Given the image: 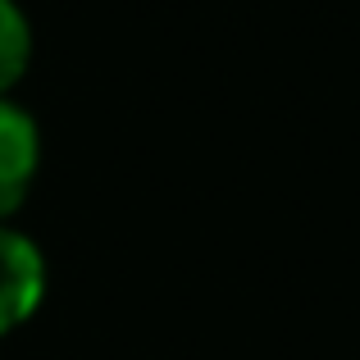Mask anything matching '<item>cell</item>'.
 I'll use <instances>...</instances> for the list:
<instances>
[{
	"label": "cell",
	"mask_w": 360,
	"mask_h": 360,
	"mask_svg": "<svg viewBox=\"0 0 360 360\" xmlns=\"http://www.w3.org/2000/svg\"><path fill=\"white\" fill-rule=\"evenodd\" d=\"M51 292L46 251L14 224H0V338L18 333Z\"/></svg>",
	"instance_id": "1"
},
{
	"label": "cell",
	"mask_w": 360,
	"mask_h": 360,
	"mask_svg": "<svg viewBox=\"0 0 360 360\" xmlns=\"http://www.w3.org/2000/svg\"><path fill=\"white\" fill-rule=\"evenodd\" d=\"M41 174V128L14 96H0V224H9Z\"/></svg>",
	"instance_id": "2"
},
{
	"label": "cell",
	"mask_w": 360,
	"mask_h": 360,
	"mask_svg": "<svg viewBox=\"0 0 360 360\" xmlns=\"http://www.w3.org/2000/svg\"><path fill=\"white\" fill-rule=\"evenodd\" d=\"M27 69H32V23L18 0H0V96H14Z\"/></svg>",
	"instance_id": "3"
}]
</instances>
